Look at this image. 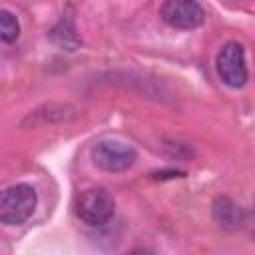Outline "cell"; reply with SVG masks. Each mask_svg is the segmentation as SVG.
<instances>
[{"label": "cell", "instance_id": "obj_4", "mask_svg": "<svg viewBox=\"0 0 255 255\" xmlns=\"http://www.w3.org/2000/svg\"><path fill=\"white\" fill-rule=\"evenodd\" d=\"M215 68L223 84H227L229 88H243L249 78L245 48L239 42H227L217 54Z\"/></svg>", "mask_w": 255, "mask_h": 255}, {"label": "cell", "instance_id": "obj_9", "mask_svg": "<svg viewBox=\"0 0 255 255\" xmlns=\"http://www.w3.org/2000/svg\"><path fill=\"white\" fill-rule=\"evenodd\" d=\"M18 36H20L18 18L8 10H0V42L12 44L18 40Z\"/></svg>", "mask_w": 255, "mask_h": 255}, {"label": "cell", "instance_id": "obj_8", "mask_svg": "<svg viewBox=\"0 0 255 255\" xmlns=\"http://www.w3.org/2000/svg\"><path fill=\"white\" fill-rule=\"evenodd\" d=\"M52 116H56V118L62 122V120H68V116H74V110L68 108V106H54V104H50V106H44V108L32 112V114L24 120V126H26V124H32V126L52 124V122H56Z\"/></svg>", "mask_w": 255, "mask_h": 255}, {"label": "cell", "instance_id": "obj_3", "mask_svg": "<svg viewBox=\"0 0 255 255\" xmlns=\"http://www.w3.org/2000/svg\"><path fill=\"white\" fill-rule=\"evenodd\" d=\"M92 159L100 169L118 173V171L129 169L135 163L137 153L131 145L120 139H100L92 147Z\"/></svg>", "mask_w": 255, "mask_h": 255}, {"label": "cell", "instance_id": "obj_2", "mask_svg": "<svg viewBox=\"0 0 255 255\" xmlns=\"http://www.w3.org/2000/svg\"><path fill=\"white\" fill-rule=\"evenodd\" d=\"M116 211V203L114 197L108 189L104 187H90L86 189L76 203V213L78 217L92 227H102L106 225Z\"/></svg>", "mask_w": 255, "mask_h": 255}, {"label": "cell", "instance_id": "obj_10", "mask_svg": "<svg viewBox=\"0 0 255 255\" xmlns=\"http://www.w3.org/2000/svg\"><path fill=\"white\" fill-rule=\"evenodd\" d=\"M183 173L181 171H161V175L159 173H153V177H157V179H165V177H181Z\"/></svg>", "mask_w": 255, "mask_h": 255}, {"label": "cell", "instance_id": "obj_6", "mask_svg": "<svg viewBox=\"0 0 255 255\" xmlns=\"http://www.w3.org/2000/svg\"><path fill=\"white\" fill-rule=\"evenodd\" d=\"M50 40L62 48V50H68V52H74L80 48L82 44V38L76 30V24H74V18L70 12H64L62 18L56 22V26L50 30Z\"/></svg>", "mask_w": 255, "mask_h": 255}, {"label": "cell", "instance_id": "obj_7", "mask_svg": "<svg viewBox=\"0 0 255 255\" xmlns=\"http://www.w3.org/2000/svg\"><path fill=\"white\" fill-rule=\"evenodd\" d=\"M213 217L223 229H237L245 223V211L229 197H217L213 201Z\"/></svg>", "mask_w": 255, "mask_h": 255}, {"label": "cell", "instance_id": "obj_1", "mask_svg": "<svg viewBox=\"0 0 255 255\" xmlns=\"http://www.w3.org/2000/svg\"><path fill=\"white\" fill-rule=\"evenodd\" d=\"M38 195L28 183H16L0 191V223L22 225L28 221L36 209Z\"/></svg>", "mask_w": 255, "mask_h": 255}, {"label": "cell", "instance_id": "obj_5", "mask_svg": "<svg viewBox=\"0 0 255 255\" xmlns=\"http://www.w3.org/2000/svg\"><path fill=\"white\" fill-rule=\"evenodd\" d=\"M161 20L177 30L199 28L205 20V10L197 0H165L159 10Z\"/></svg>", "mask_w": 255, "mask_h": 255}]
</instances>
